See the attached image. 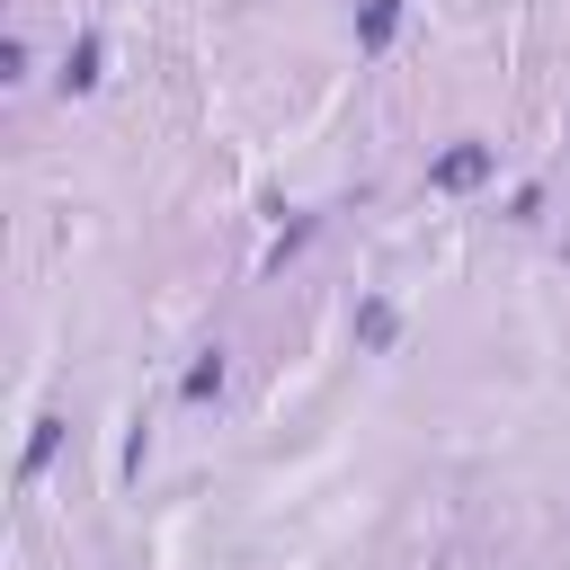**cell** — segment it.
<instances>
[{
  "label": "cell",
  "mask_w": 570,
  "mask_h": 570,
  "mask_svg": "<svg viewBox=\"0 0 570 570\" xmlns=\"http://www.w3.org/2000/svg\"><path fill=\"white\" fill-rule=\"evenodd\" d=\"M490 178V142H454L436 169H428V187H445V196H463V187H481Z\"/></svg>",
  "instance_id": "6da1fadb"
},
{
  "label": "cell",
  "mask_w": 570,
  "mask_h": 570,
  "mask_svg": "<svg viewBox=\"0 0 570 570\" xmlns=\"http://www.w3.org/2000/svg\"><path fill=\"white\" fill-rule=\"evenodd\" d=\"M392 27H401V0H356V45H365V53H383Z\"/></svg>",
  "instance_id": "7a4b0ae2"
},
{
  "label": "cell",
  "mask_w": 570,
  "mask_h": 570,
  "mask_svg": "<svg viewBox=\"0 0 570 570\" xmlns=\"http://www.w3.org/2000/svg\"><path fill=\"white\" fill-rule=\"evenodd\" d=\"M98 62H107V45H98V36H80V45L62 53V89H98Z\"/></svg>",
  "instance_id": "3957f363"
},
{
  "label": "cell",
  "mask_w": 570,
  "mask_h": 570,
  "mask_svg": "<svg viewBox=\"0 0 570 570\" xmlns=\"http://www.w3.org/2000/svg\"><path fill=\"white\" fill-rule=\"evenodd\" d=\"M392 330H401V312H392L383 294H365V303H356V338H365V347H392Z\"/></svg>",
  "instance_id": "277c9868"
},
{
  "label": "cell",
  "mask_w": 570,
  "mask_h": 570,
  "mask_svg": "<svg viewBox=\"0 0 570 570\" xmlns=\"http://www.w3.org/2000/svg\"><path fill=\"white\" fill-rule=\"evenodd\" d=\"M178 392H187V401H214V392H223V347H205V356L178 374Z\"/></svg>",
  "instance_id": "5b68a950"
},
{
  "label": "cell",
  "mask_w": 570,
  "mask_h": 570,
  "mask_svg": "<svg viewBox=\"0 0 570 570\" xmlns=\"http://www.w3.org/2000/svg\"><path fill=\"white\" fill-rule=\"evenodd\" d=\"M53 445H62V419H36V436H27V454H18V481H36V472L53 463Z\"/></svg>",
  "instance_id": "8992f818"
}]
</instances>
